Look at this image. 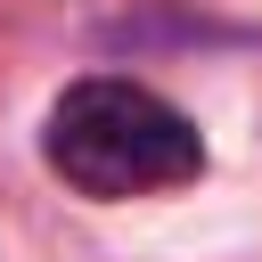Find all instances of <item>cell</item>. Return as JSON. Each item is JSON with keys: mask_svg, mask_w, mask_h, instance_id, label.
Returning a JSON list of instances; mask_svg holds the SVG:
<instances>
[{"mask_svg": "<svg viewBox=\"0 0 262 262\" xmlns=\"http://www.w3.org/2000/svg\"><path fill=\"white\" fill-rule=\"evenodd\" d=\"M41 156L66 188L98 196V205H123V196H164V188H188L205 172V139L196 123L131 82V74H82L57 90L49 123H41Z\"/></svg>", "mask_w": 262, "mask_h": 262, "instance_id": "6da1fadb", "label": "cell"}]
</instances>
